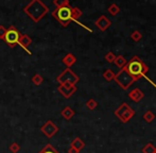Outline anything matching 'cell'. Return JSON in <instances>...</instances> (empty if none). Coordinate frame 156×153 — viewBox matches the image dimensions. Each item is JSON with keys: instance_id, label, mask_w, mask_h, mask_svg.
<instances>
[{"instance_id": "cell-1", "label": "cell", "mask_w": 156, "mask_h": 153, "mask_svg": "<svg viewBox=\"0 0 156 153\" xmlns=\"http://www.w3.org/2000/svg\"><path fill=\"white\" fill-rule=\"evenodd\" d=\"M23 13L34 23H38L49 13V8L41 0H31L30 3L23 8Z\"/></svg>"}, {"instance_id": "cell-2", "label": "cell", "mask_w": 156, "mask_h": 153, "mask_svg": "<svg viewBox=\"0 0 156 153\" xmlns=\"http://www.w3.org/2000/svg\"><path fill=\"white\" fill-rule=\"evenodd\" d=\"M123 68L126 69L127 73L132 76H134L136 80L140 79L141 76L144 78L147 73L149 71L148 66H147L138 56H133L132 60L126 63V65H125Z\"/></svg>"}, {"instance_id": "cell-3", "label": "cell", "mask_w": 156, "mask_h": 153, "mask_svg": "<svg viewBox=\"0 0 156 153\" xmlns=\"http://www.w3.org/2000/svg\"><path fill=\"white\" fill-rule=\"evenodd\" d=\"M52 16H53L64 28H66L72 21L71 6L67 5V6H63V8H56L55 10L52 12Z\"/></svg>"}, {"instance_id": "cell-4", "label": "cell", "mask_w": 156, "mask_h": 153, "mask_svg": "<svg viewBox=\"0 0 156 153\" xmlns=\"http://www.w3.org/2000/svg\"><path fill=\"white\" fill-rule=\"evenodd\" d=\"M114 80L116 81V83H117L122 89H127L134 82H135L136 79L129 75L126 71V69L122 68L117 75H115V79H114Z\"/></svg>"}, {"instance_id": "cell-5", "label": "cell", "mask_w": 156, "mask_h": 153, "mask_svg": "<svg viewBox=\"0 0 156 153\" xmlns=\"http://www.w3.org/2000/svg\"><path fill=\"white\" fill-rule=\"evenodd\" d=\"M21 33L14 27V26H11L9 29H6L5 35H4L3 41L6 43V45L10 48H14L15 46L18 44L19 37H20Z\"/></svg>"}, {"instance_id": "cell-6", "label": "cell", "mask_w": 156, "mask_h": 153, "mask_svg": "<svg viewBox=\"0 0 156 153\" xmlns=\"http://www.w3.org/2000/svg\"><path fill=\"white\" fill-rule=\"evenodd\" d=\"M56 81H58L60 84H72L76 85V83L80 81V78L73 73L70 68H66L65 70L61 73L60 76L56 78Z\"/></svg>"}, {"instance_id": "cell-7", "label": "cell", "mask_w": 156, "mask_h": 153, "mask_svg": "<svg viewBox=\"0 0 156 153\" xmlns=\"http://www.w3.org/2000/svg\"><path fill=\"white\" fill-rule=\"evenodd\" d=\"M115 115L121 120L122 122H129L131 120V118L135 115L134 110H132L126 103H123L117 109V111L115 112Z\"/></svg>"}, {"instance_id": "cell-8", "label": "cell", "mask_w": 156, "mask_h": 153, "mask_svg": "<svg viewBox=\"0 0 156 153\" xmlns=\"http://www.w3.org/2000/svg\"><path fill=\"white\" fill-rule=\"evenodd\" d=\"M41 131L48 137V138H51V137L58 131V128L51 121V120H48V121L41 128Z\"/></svg>"}, {"instance_id": "cell-9", "label": "cell", "mask_w": 156, "mask_h": 153, "mask_svg": "<svg viewBox=\"0 0 156 153\" xmlns=\"http://www.w3.org/2000/svg\"><path fill=\"white\" fill-rule=\"evenodd\" d=\"M58 91L62 94L63 97L70 98L76 91V86L72 84H60L58 87Z\"/></svg>"}, {"instance_id": "cell-10", "label": "cell", "mask_w": 156, "mask_h": 153, "mask_svg": "<svg viewBox=\"0 0 156 153\" xmlns=\"http://www.w3.org/2000/svg\"><path fill=\"white\" fill-rule=\"evenodd\" d=\"M94 25L97 26V28H98L100 31L104 32V31H106L109 27H111L112 21L109 20L105 15H102V16H100L96 21H94Z\"/></svg>"}, {"instance_id": "cell-11", "label": "cell", "mask_w": 156, "mask_h": 153, "mask_svg": "<svg viewBox=\"0 0 156 153\" xmlns=\"http://www.w3.org/2000/svg\"><path fill=\"white\" fill-rule=\"evenodd\" d=\"M31 43H32V38L30 37L29 35H27V34H21L20 37H19V41H18V45H20L23 49L27 50L29 54H31V52L28 50V47L31 45Z\"/></svg>"}, {"instance_id": "cell-12", "label": "cell", "mask_w": 156, "mask_h": 153, "mask_svg": "<svg viewBox=\"0 0 156 153\" xmlns=\"http://www.w3.org/2000/svg\"><path fill=\"white\" fill-rule=\"evenodd\" d=\"M129 99H132L134 102H139L141 99H144V94L142 93L139 88H135L129 94Z\"/></svg>"}, {"instance_id": "cell-13", "label": "cell", "mask_w": 156, "mask_h": 153, "mask_svg": "<svg viewBox=\"0 0 156 153\" xmlns=\"http://www.w3.org/2000/svg\"><path fill=\"white\" fill-rule=\"evenodd\" d=\"M62 61H63V64L65 65L67 68H70V67H71L72 65H73L74 63L76 62V58L72 53H67L63 58Z\"/></svg>"}, {"instance_id": "cell-14", "label": "cell", "mask_w": 156, "mask_h": 153, "mask_svg": "<svg viewBox=\"0 0 156 153\" xmlns=\"http://www.w3.org/2000/svg\"><path fill=\"white\" fill-rule=\"evenodd\" d=\"M83 15V12L80 10L79 8L74 6V8H71V18H72V21H76L80 19V17H82Z\"/></svg>"}, {"instance_id": "cell-15", "label": "cell", "mask_w": 156, "mask_h": 153, "mask_svg": "<svg viewBox=\"0 0 156 153\" xmlns=\"http://www.w3.org/2000/svg\"><path fill=\"white\" fill-rule=\"evenodd\" d=\"M71 147H73L74 149H76L79 152H80L81 150H82L83 148L85 147V144H84V141H83L82 139L79 138V137H76V138H74L73 141H72Z\"/></svg>"}, {"instance_id": "cell-16", "label": "cell", "mask_w": 156, "mask_h": 153, "mask_svg": "<svg viewBox=\"0 0 156 153\" xmlns=\"http://www.w3.org/2000/svg\"><path fill=\"white\" fill-rule=\"evenodd\" d=\"M61 114H62V116L65 118V119L70 120L74 116V111L72 110L71 108H69V106H66V108L62 111V113H61Z\"/></svg>"}, {"instance_id": "cell-17", "label": "cell", "mask_w": 156, "mask_h": 153, "mask_svg": "<svg viewBox=\"0 0 156 153\" xmlns=\"http://www.w3.org/2000/svg\"><path fill=\"white\" fill-rule=\"evenodd\" d=\"M114 63H115V65L117 67H119V68H123V67L126 65V60H125V58L123 55H118V56H116V59H115V61H114Z\"/></svg>"}, {"instance_id": "cell-18", "label": "cell", "mask_w": 156, "mask_h": 153, "mask_svg": "<svg viewBox=\"0 0 156 153\" xmlns=\"http://www.w3.org/2000/svg\"><path fill=\"white\" fill-rule=\"evenodd\" d=\"M103 76H104L105 80L109 82V81H113L114 79H115V73H114V71L112 70V69H107V70L104 71Z\"/></svg>"}, {"instance_id": "cell-19", "label": "cell", "mask_w": 156, "mask_h": 153, "mask_svg": "<svg viewBox=\"0 0 156 153\" xmlns=\"http://www.w3.org/2000/svg\"><path fill=\"white\" fill-rule=\"evenodd\" d=\"M108 12H109V14H112L113 16H116V15L120 12V8L116 3H113V4H111V5H109Z\"/></svg>"}, {"instance_id": "cell-20", "label": "cell", "mask_w": 156, "mask_h": 153, "mask_svg": "<svg viewBox=\"0 0 156 153\" xmlns=\"http://www.w3.org/2000/svg\"><path fill=\"white\" fill-rule=\"evenodd\" d=\"M144 119L146 120L147 122H152L153 120L155 119V115H154V113L153 112H151V111H147L146 113H144Z\"/></svg>"}, {"instance_id": "cell-21", "label": "cell", "mask_w": 156, "mask_h": 153, "mask_svg": "<svg viewBox=\"0 0 156 153\" xmlns=\"http://www.w3.org/2000/svg\"><path fill=\"white\" fill-rule=\"evenodd\" d=\"M53 4L56 8H63V6L70 5L69 0H53Z\"/></svg>"}, {"instance_id": "cell-22", "label": "cell", "mask_w": 156, "mask_h": 153, "mask_svg": "<svg viewBox=\"0 0 156 153\" xmlns=\"http://www.w3.org/2000/svg\"><path fill=\"white\" fill-rule=\"evenodd\" d=\"M44 82V78L38 73H35L34 76H32V83L35 85H41V83Z\"/></svg>"}, {"instance_id": "cell-23", "label": "cell", "mask_w": 156, "mask_h": 153, "mask_svg": "<svg viewBox=\"0 0 156 153\" xmlns=\"http://www.w3.org/2000/svg\"><path fill=\"white\" fill-rule=\"evenodd\" d=\"M156 152V148L152 144H147L146 147L142 149V153H155Z\"/></svg>"}, {"instance_id": "cell-24", "label": "cell", "mask_w": 156, "mask_h": 153, "mask_svg": "<svg viewBox=\"0 0 156 153\" xmlns=\"http://www.w3.org/2000/svg\"><path fill=\"white\" fill-rule=\"evenodd\" d=\"M131 38L133 39L134 41H139L140 39L142 38V34L141 32H139L138 30H135L134 32H132L131 34Z\"/></svg>"}, {"instance_id": "cell-25", "label": "cell", "mask_w": 156, "mask_h": 153, "mask_svg": "<svg viewBox=\"0 0 156 153\" xmlns=\"http://www.w3.org/2000/svg\"><path fill=\"white\" fill-rule=\"evenodd\" d=\"M39 153H58V151L55 150V148L52 147V145H50V144H48L47 146H46L45 148H44L43 150H41Z\"/></svg>"}, {"instance_id": "cell-26", "label": "cell", "mask_w": 156, "mask_h": 153, "mask_svg": "<svg viewBox=\"0 0 156 153\" xmlns=\"http://www.w3.org/2000/svg\"><path fill=\"white\" fill-rule=\"evenodd\" d=\"M97 105H98V103H97V101L94 99H89L88 101L86 102V106L89 110H94V109L97 108Z\"/></svg>"}, {"instance_id": "cell-27", "label": "cell", "mask_w": 156, "mask_h": 153, "mask_svg": "<svg viewBox=\"0 0 156 153\" xmlns=\"http://www.w3.org/2000/svg\"><path fill=\"white\" fill-rule=\"evenodd\" d=\"M116 59V55L114 54V52H107L106 55H105V60H106V62L108 63H114V61H115Z\"/></svg>"}, {"instance_id": "cell-28", "label": "cell", "mask_w": 156, "mask_h": 153, "mask_svg": "<svg viewBox=\"0 0 156 153\" xmlns=\"http://www.w3.org/2000/svg\"><path fill=\"white\" fill-rule=\"evenodd\" d=\"M10 151L12 152V153H17L19 151V149H20V147H19V145L18 144H16V143H13L12 145H10Z\"/></svg>"}, {"instance_id": "cell-29", "label": "cell", "mask_w": 156, "mask_h": 153, "mask_svg": "<svg viewBox=\"0 0 156 153\" xmlns=\"http://www.w3.org/2000/svg\"><path fill=\"white\" fill-rule=\"evenodd\" d=\"M5 32H6V29L3 27V26H0V39H3L4 38V35H5Z\"/></svg>"}, {"instance_id": "cell-30", "label": "cell", "mask_w": 156, "mask_h": 153, "mask_svg": "<svg viewBox=\"0 0 156 153\" xmlns=\"http://www.w3.org/2000/svg\"><path fill=\"white\" fill-rule=\"evenodd\" d=\"M68 153H79V151L76 149H74L73 147H71V146H70L69 150H68Z\"/></svg>"}, {"instance_id": "cell-31", "label": "cell", "mask_w": 156, "mask_h": 153, "mask_svg": "<svg viewBox=\"0 0 156 153\" xmlns=\"http://www.w3.org/2000/svg\"><path fill=\"white\" fill-rule=\"evenodd\" d=\"M155 153H156V152H155Z\"/></svg>"}]
</instances>
